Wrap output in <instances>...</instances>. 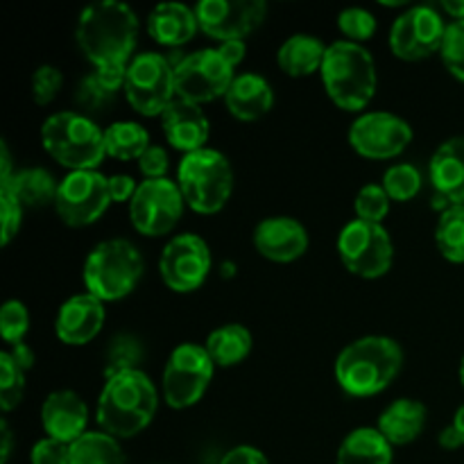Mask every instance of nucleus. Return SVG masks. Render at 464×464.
Listing matches in <instances>:
<instances>
[{"mask_svg":"<svg viewBox=\"0 0 464 464\" xmlns=\"http://www.w3.org/2000/svg\"><path fill=\"white\" fill-rule=\"evenodd\" d=\"M75 36L95 71L127 68L136 57L139 18L134 9L121 0H100L82 9Z\"/></svg>","mask_w":464,"mask_h":464,"instance_id":"obj_1","label":"nucleus"},{"mask_svg":"<svg viewBox=\"0 0 464 464\" xmlns=\"http://www.w3.org/2000/svg\"><path fill=\"white\" fill-rule=\"evenodd\" d=\"M159 408V392L140 370L121 372L104 381L98 399V424L102 433L130 440L148 429Z\"/></svg>","mask_w":464,"mask_h":464,"instance_id":"obj_2","label":"nucleus"},{"mask_svg":"<svg viewBox=\"0 0 464 464\" xmlns=\"http://www.w3.org/2000/svg\"><path fill=\"white\" fill-rule=\"evenodd\" d=\"M403 365V349L388 335H365L347 344L335 361V381L352 397L383 392Z\"/></svg>","mask_w":464,"mask_h":464,"instance_id":"obj_3","label":"nucleus"},{"mask_svg":"<svg viewBox=\"0 0 464 464\" xmlns=\"http://www.w3.org/2000/svg\"><path fill=\"white\" fill-rule=\"evenodd\" d=\"M322 82L329 98L344 111H361L376 93V63L370 50L353 41H335L326 45L322 63Z\"/></svg>","mask_w":464,"mask_h":464,"instance_id":"obj_4","label":"nucleus"},{"mask_svg":"<svg viewBox=\"0 0 464 464\" xmlns=\"http://www.w3.org/2000/svg\"><path fill=\"white\" fill-rule=\"evenodd\" d=\"M41 140L45 152L71 172L95 170L107 157L104 131L89 116L77 111H59L45 118Z\"/></svg>","mask_w":464,"mask_h":464,"instance_id":"obj_5","label":"nucleus"},{"mask_svg":"<svg viewBox=\"0 0 464 464\" xmlns=\"http://www.w3.org/2000/svg\"><path fill=\"white\" fill-rule=\"evenodd\" d=\"M143 256L127 238H109L95 245L84 261V285L100 302H118L139 285Z\"/></svg>","mask_w":464,"mask_h":464,"instance_id":"obj_6","label":"nucleus"},{"mask_svg":"<svg viewBox=\"0 0 464 464\" xmlns=\"http://www.w3.org/2000/svg\"><path fill=\"white\" fill-rule=\"evenodd\" d=\"M177 184L184 202L193 211L211 216L229 202L234 190V168L225 154L204 148L184 154L177 170Z\"/></svg>","mask_w":464,"mask_h":464,"instance_id":"obj_7","label":"nucleus"},{"mask_svg":"<svg viewBox=\"0 0 464 464\" xmlns=\"http://www.w3.org/2000/svg\"><path fill=\"white\" fill-rule=\"evenodd\" d=\"M127 102L140 116H161L177 98L175 66L159 53H140L127 66Z\"/></svg>","mask_w":464,"mask_h":464,"instance_id":"obj_8","label":"nucleus"},{"mask_svg":"<svg viewBox=\"0 0 464 464\" xmlns=\"http://www.w3.org/2000/svg\"><path fill=\"white\" fill-rule=\"evenodd\" d=\"M338 254L352 275L362 279H379L392 267L394 245L383 225L356 218L340 231Z\"/></svg>","mask_w":464,"mask_h":464,"instance_id":"obj_9","label":"nucleus"},{"mask_svg":"<svg viewBox=\"0 0 464 464\" xmlns=\"http://www.w3.org/2000/svg\"><path fill=\"white\" fill-rule=\"evenodd\" d=\"M211 356L195 343H184L172 349L163 370V399L175 411L195 406L208 390L213 379Z\"/></svg>","mask_w":464,"mask_h":464,"instance_id":"obj_10","label":"nucleus"},{"mask_svg":"<svg viewBox=\"0 0 464 464\" xmlns=\"http://www.w3.org/2000/svg\"><path fill=\"white\" fill-rule=\"evenodd\" d=\"M236 68L222 57L218 48H204L190 53L175 63L177 98L202 104L216 98H225L231 82L236 80Z\"/></svg>","mask_w":464,"mask_h":464,"instance_id":"obj_11","label":"nucleus"},{"mask_svg":"<svg viewBox=\"0 0 464 464\" xmlns=\"http://www.w3.org/2000/svg\"><path fill=\"white\" fill-rule=\"evenodd\" d=\"M111 204L109 177L98 170H72L59 181L57 208L59 218L68 227L93 225Z\"/></svg>","mask_w":464,"mask_h":464,"instance_id":"obj_12","label":"nucleus"},{"mask_svg":"<svg viewBox=\"0 0 464 464\" xmlns=\"http://www.w3.org/2000/svg\"><path fill=\"white\" fill-rule=\"evenodd\" d=\"M184 204L177 181H170L168 177L145 179L130 202L131 225L143 236H163L177 227Z\"/></svg>","mask_w":464,"mask_h":464,"instance_id":"obj_13","label":"nucleus"},{"mask_svg":"<svg viewBox=\"0 0 464 464\" xmlns=\"http://www.w3.org/2000/svg\"><path fill=\"white\" fill-rule=\"evenodd\" d=\"M447 25L430 5H417L403 12L390 30V48L403 62H420L440 53Z\"/></svg>","mask_w":464,"mask_h":464,"instance_id":"obj_14","label":"nucleus"},{"mask_svg":"<svg viewBox=\"0 0 464 464\" xmlns=\"http://www.w3.org/2000/svg\"><path fill=\"white\" fill-rule=\"evenodd\" d=\"M163 284L175 293H193L211 272V249L198 234H181L168 240L159 258Z\"/></svg>","mask_w":464,"mask_h":464,"instance_id":"obj_15","label":"nucleus"},{"mask_svg":"<svg viewBox=\"0 0 464 464\" xmlns=\"http://www.w3.org/2000/svg\"><path fill=\"white\" fill-rule=\"evenodd\" d=\"M195 14L204 34L227 44L252 34L266 21L267 5L263 0H202Z\"/></svg>","mask_w":464,"mask_h":464,"instance_id":"obj_16","label":"nucleus"},{"mask_svg":"<svg viewBox=\"0 0 464 464\" xmlns=\"http://www.w3.org/2000/svg\"><path fill=\"white\" fill-rule=\"evenodd\" d=\"M412 127L390 111L362 113L349 130V143L361 157L392 159L411 145Z\"/></svg>","mask_w":464,"mask_h":464,"instance_id":"obj_17","label":"nucleus"},{"mask_svg":"<svg viewBox=\"0 0 464 464\" xmlns=\"http://www.w3.org/2000/svg\"><path fill=\"white\" fill-rule=\"evenodd\" d=\"M254 247L263 258L275 263H293L308 249V231L288 216L266 218L254 229Z\"/></svg>","mask_w":464,"mask_h":464,"instance_id":"obj_18","label":"nucleus"},{"mask_svg":"<svg viewBox=\"0 0 464 464\" xmlns=\"http://www.w3.org/2000/svg\"><path fill=\"white\" fill-rule=\"evenodd\" d=\"M161 127L168 143L184 154L204 150L211 134V122L202 104L188 102L184 98H175L168 104L166 111L161 113Z\"/></svg>","mask_w":464,"mask_h":464,"instance_id":"obj_19","label":"nucleus"},{"mask_svg":"<svg viewBox=\"0 0 464 464\" xmlns=\"http://www.w3.org/2000/svg\"><path fill=\"white\" fill-rule=\"evenodd\" d=\"M41 424H44L48 438L59 440V442L72 444L82 438L89 424V408L82 401L80 394L71 390H59L53 392L44 401L41 408Z\"/></svg>","mask_w":464,"mask_h":464,"instance_id":"obj_20","label":"nucleus"},{"mask_svg":"<svg viewBox=\"0 0 464 464\" xmlns=\"http://www.w3.org/2000/svg\"><path fill=\"white\" fill-rule=\"evenodd\" d=\"M104 302L93 295H75L57 313L54 331L66 344H86L102 331Z\"/></svg>","mask_w":464,"mask_h":464,"instance_id":"obj_21","label":"nucleus"},{"mask_svg":"<svg viewBox=\"0 0 464 464\" xmlns=\"http://www.w3.org/2000/svg\"><path fill=\"white\" fill-rule=\"evenodd\" d=\"M435 193L451 207H464V134L444 140L429 163Z\"/></svg>","mask_w":464,"mask_h":464,"instance_id":"obj_22","label":"nucleus"},{"mask_svg":"<svg viewBox=\"0 0 464 464\" xmlns=\"http://www.w3.org/2000/svg\"><path fill=\"white\" fill-rule=\"evenodd\" d=\"M225 104L238 121H258L275 107V91L258 72H240L227 91Z\"/></svg>","mask_w":464,"mask_h":464,"instance_id":"obj_23","label":"nucleus"},{"mask_svg":"<svg viewBox=\"0 0 464 464\" xmlns=\"http://www.w3.org/2000/svg\"><path fill=\"white\" fill-rule=\"evenodd\" d=\"M198 27L199 23L195 9L181 3L157 5L148 16V34L157 44L170 45V48L188 44Z\"/></svg>","mask_w":464,"mask_h":464,"instance_id":"obj_24","label":"nucleus"},{"mask_svg":"<svg viewBox=\"0 0 464 464\" xmlns=\"http://www.w3.org/2000/svg\"><path fill=\"white\" fill-rule=\"evenodd\" d=\"M426 417H429V411L421 401L397 399L381 412L376 429L383 433V438L392 447H403V444H411L420 438L426 426Z\"/></svg>","mask_w":464,"mask_h":464,"instance_id":"obj_25","label":"nucleus"},{"mask_svg":"<svg viewBox=\"0 0 464 464\" xmlns=\"http://www.w3.org/2000/svg\"><path fill=\"white\" fill-rule=\"evenodd\" d=\"M326 45L313 34H293L276 53L281 71L290 77H306L322 71Z\"/></svg>","mask_w":464,"mask_h":464,"instance_id":"obj_26","label":"nucleus"},{"mask_svg":"<svg viewBox=\"0 0 464 464\" xmlns=\"http://www.w3.org/2000/svg\"><path fill=\"white\" fill-rule=\"evenodd\" d=\"M335 464H392V444L379 429L362 426L343 440Z\"/></svg>","mask_w":464,"mask_h":464,"instance_id":"obj_27","label":"nucleus"},{"mask_svg":"<svg viewBox=\"0 0 464 464\" xmlns=\"http://www.w3.org/2000/svg\"><path fill=\"white\" fill-rule=\"evenodd\" d=\"M0 188H7L9 193L16 195L23 208H41L54 204L59 184L44 168H23L14 172L12 179L3 181Z\"/></svg>","mask_w":464,"mask_h":464,"instance_id":"obj_28","label":"nucleus"},{"mask_svg":"<svg viewBox=\"0 0 464 464\" xmlns=\"http://www.w3.org/2000/svg\"><path fill=\"white\" fill-rule=\"evenodd\" d=\"M254 347L252 334L243 324H225L211 331L207 338V353L216 367H234L249 356Z\"/></svg>","mask_w":464,"mask_h":464,"instance_id":"obj_29","label":"nucleus"},{"mask_svg":"<svg viewBox=\"0 0 464 464\" xmlns=\"http://www.w3.org/2000/svg\"><path fill=\"white\" fill-rule=\"evenodd\" d=\"M104 148L107 154L121 161H139L150 148V134L143 125L134 121H121L113 122L104 130Z\"/></svg>","mask_w":464,"mask_h":464,"instance_id":"obj_30","label":"nucleus"},{"mask_svg":"<svg viewBox=\"0 0 464 464\" xmlns=\"http://www.w3.org/2000/svg\"><path fill=\"white\" fill-rule=\"evenodd\" d=\"M71 464H127L116 438L102 430H89L71 444Z\"/></svg>","mask_w":464,"mask_h":464,"instance_id":"obj_31","label":"nucleus"},{"mask_svg":"<svg viewBox=\"0 0 464 464\" xmlns=\"http://www.w3.org/2000/svg\"><path fill=\"white\" fill-rule=\"evenodd\" d=\"M435 245L451 263H464V207H449L435 227Z\"/></svg>","mask_w":464,"mask_h":464,"instance_id":"obj_32","label":"nucleus"},{"mask_svg":"<svg viewBox=\"0 0 464 464\" xmlns=\"http://www.w3.org/2000/svg\"><path fill=\"white\" fill-rule=\"evenodd\" d=\"M145 349L139 338L130 334L116 335L107 347V353H104V376L111 379V376L121 374V372L139 370Z\"/></svg>","mask_w":464,"mask_h":464,"instance_id":"obj_33","label":"nucleus"},{"mask_svg":"<svg viewBox=\"0 0 464 464\" xmlns=\"http://www.w3.org/2000/svg\"><path fill=\"white\" fill-rule=\"evenodd\" d=\"M383 188L394 202H411L421 188V172L412 163H394L385 170Z\"/></svg>","mask_w":464,"mask_h":464,"instance_id":"obj_34","label":"nucleus"},{"mask_svg":"<svg viewBox=\"0 0 464 464\" xmlns=\"http://www.w3.org/2000/svg\"><path fill=\"white\" fill-rule=\"evenodd\" d=\"M25 392V370H21L12 353H0V408L3 412L14 411L23 401Z\"/></svg>","mask_w":464,"mask_h":464,"instance_id":"obj_35","label":"nucleus"},{"mask_svg":"<svg viewBox=\"0 0 464 464\" xmlns=\"http://www.w3.org/2000/svg\"><path fill=\"white\" fill-rule=\"evenodd\" d=\"M390 195L385 193L383 184H367L358 190L356 202H353V208H356L358 220L365 222H376L381 225L383 218L388 216L390 211Z\"/></svg>","mask_w":464,"mask_h":464,"instance_id":"obj_36","label":"nucleus"},{"mask_svg":"<svg viewBox=\"0 0 464 464\" xmlns=\"http://www.w3.org/2000/svg\"><path fill=\"white\" fill-rule=\"evenodd\" d=\"M27 326H30V313H27L25 304L18 302V299H9L0 308V334L7 344H18L23 343L27 334Z\"/></svg>","mask_w":464,"mask_h":464,"instance_id":"obj_37","label":"nucleus"},{"mask_svg":"<svg viewBox=\"0 0 464 464\" xmlns=\"http://www.w3.org/2000/svg\"><path fill=\"white\" fill-rule=\"evenodd\" d=\"M338 27L347 41L353 44H362V41L372 39L376 32V16L362 7H347L340 12Z\"/></svg>","mask_w":464,"mask_h":464,"instance_id":"obj_38","label":"nucleus"},{"mask_svg":"<svg viewBox=\"0 0 464 464\" xmlns=\"http://www.w3.org/2000/svg\"><path fill=\"white\" fill-rule=\"evenodd\" d=\"M440 54H442V62L447 66V71L456 80L464 82V21L449 23Z\"/></svg>","mask_w":464,"mask_h":464,"instance_id":"obj_39","label":"nucleus"},{"mask_svg":"<svg viewBox=\"0 0 464 464\" xmlns=\"http://www.w3.org/2000/svg\"><path fill=\"white\" fill-rule=\"evenodd\" d=\"M118 91L111 89L109 84H104L98 75H89L82 80L80 91H77V102L86 109V111H102L109 104L113 102Z\"/></svg>","mask_w":464,"mask_h":464,"instance_id":"obj_40","label":"nucleus"},{"mask_svg":"<svg viewBox=\"0 0 464 464\" xmlns=\"http://www.w3.org/2000/svg\"><path fill=\"white\" fill-rule=\"evenodd\" d=\"M62 84H63V75L59 68L50 66V63H44V66L36 68L34 72H32V100H34L36 104H50L54 98H57V93L62 91Z\"/></svg>","mask_w":464,"mask_h":464,"instance_id":"obj_41","label":"nucleus"},{"mask_svg":"<svg viewBox=\"0 0 464 464\" xmlns=\"http://www.w3.org/2000/svg\"><path fill=\"white\" fill-rule=\"evenodd\" d=\"M0 216H3V245L7 247L21 229L23 204L7 188H0Z\"/></svg>","mask_w":464,"mask_h":464,"instance_id":"obj_42","label":"nucleus"},{"mask_svg":"<svg viewBox=\"0 0 464 464\" xmlns=\"http://www.w3.org/2000/svg\"><path fill=\"white\" fill-rule=\"evenodd\" d=\"M32 464H71V444L59 442V440L44 438L32 447Z\"/></svg>","mask_w":464,"mask_h":464,"instance_id":"obj_43","label":"nucleus"},{"mask_svg":"<svg viewBox=\"0 0 464 464\" xmlns=\"http://www.w3.org/2000/svg\"><path fill=\"white\" fill-rule=\"evenodd\" d=\"M139 170L148 179H163L168 172V152L161 145H150L143 157L139 159Z\"/></svg>","mask_w":464,"mask_h":464,"instance_id":"obj_44","label":"nucleus"},{"mask_svg":"<svg viewBox=\"0 0 464 464\" xmlns=\"http://www.w3.org/2000/svg\"><path fill=\"white\" fill-rule=\"evenodd\" d=\"M139 190L136 181L130 175H113L109 177V193H111V202H131Z\"/></svg>","mask_w":464,"mask_h":464,"instance_id":"obj_45","label":"nucleus"},{"mask_svg":"<svg viewBox=\"0 0 464 464\" xmlns=\"http://www.w3.org/2000/svg\"><path fill=\"white\" fill-rule=\"evenodd\" d=\"M220 464H270V462H267L266 453L243 444V447H236L231 449V451H227Z\"/></svg>","mask_w":464,"mask_h":464,"instance_id":"obj_46","label":"nucleus"},{"mask_svg":"<svg viewBox=\"0 0 464 464\" xmlns=\"http://www.w3.org/2000/svg\"><path fill=\"white\" fill-rule=\"evenodd\" d=\"M218 50H220L222 57H225L227 62H229L231 66L236 68L245 59L247 45H245V41H227V44H220V48H218Z\"/></svg>","mask_w":464,"mask_h":464,"instance_id":"obj_47","label":"nucleus"},{"mask_svg":"<svg viewBox=\"0 0 464 464\" xmlns=\"http://www.w3.org/2000/svg\"><path fill=\"white\" fill-rule=\"evenodd\" d=\"M12 358L14 361L18 362V365H21V370H32V365H34V352H32L30 347H27L25 343H18V344H14L12 347Z\"/></svg>","mask_w":464,"mask_h":464,"instance_id":"obj_48","label":"nucleus"},{"mask_svg":"<svg viewBox=\"0 0 464 464\" xmlns=\"http://www.w3.org/2000/svg\"><path fill=\"white\" fill-rule=\"evenodd\" d=\"M440 444H442L444 449H449V451H453V449L464 447V440L460 430H458L453 424H449L447 429H442V433H440Z\"/></svg>","mask_w":464,"mask_h":464,"instance_id":"obj_49","label":"nucleus"},{"mask_svg":"<svg viewBox=\"0 0 464 464\" xmlns=\"http://www.w3.org/2000/svg\"><path fill=\"white\" fill-rule=\"evenodd\" d=\"M0 438H3V449H0V464H7L9 456H12V444H14V435L12 429H9L7 420L0 421Z\"/></svg>","mask_w":464,"mask_h":464,"instance_id":"obj_50","label":"nucleus"},{"mask_svg":"<svg viewBox=\"0 0 464 464\" xmlns=\"http://www.w3.org/2000/svg\"><path fill=\"white\" fill-rule=\"evenodd\" d=\"M12 175H14V168H12V157H9V148L7 143H0V184L12 179Z\"/></svg>","mask_w":464,"mask_h":464,"instance_id":"obj_51","label":"nucleus"},{"mask_svg":"<svg viewBox=\"0 0 464 464\" xmlns=\"http://www.w3.org/2000/svg\"><path fill=\"white\" fill-rule=\"evenodd\" d=\"M442 9L456 21H464V0H444Z\"/></svg>","mask_w":464,"mask_h":464,"instance_id":"obj_52","label":"nucleus"},{"mask_svg":"<svg viewBox=\"0 0 464 464\" xmlns=\"http://www.w3.org/2000/svg\"><path fill=\"white\" fill-rule=\"evenodd\" d=\"M453 426H456L458 430H460L462 440H464V406H460V411L456 412V417H453Z\"/></svg>","mask_w":464,"mask_h":464,"instance_id":"obj_53","label":"nucleus"},{"mask_svg":"<svg viewBox=\"0 0 464 464\" xmlns=\"http://www.w3.org/2000/svg\"><path fill=\"white\" fill-rule=\"evenodd\" d=\"M460 381H462V385H464V356H462V362H460Z\"/></svg>","mask_w":464,"mask_h":464,"instance_id":"obj_54","label":"nucleus"}]
</instances>
